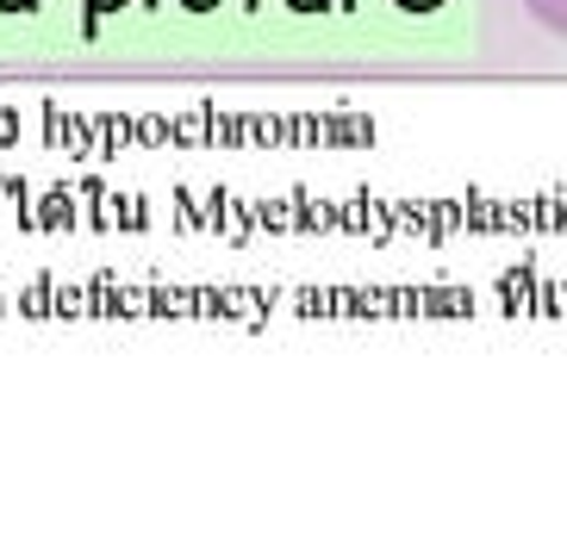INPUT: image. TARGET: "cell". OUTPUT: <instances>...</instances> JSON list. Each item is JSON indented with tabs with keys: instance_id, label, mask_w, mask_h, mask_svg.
I'll use <instances>...</instances> for the list:
<instances>
[{
	"instance_id": "1",
	"label": "cell",
	"mask_w": 567,
	"mask_h": 560,
	"mask_svg": "<svg viewBox=\"0 0 567 560\" xmlns=\"http://www.w3.org/2000/svg\"><path fill=\"white\" fill-rule=\"evenodd\" d=\"M524 7H530V13L543 19V25H549V32H561V38H567V0H524Z\"/></svg>"
}]
</instances>
